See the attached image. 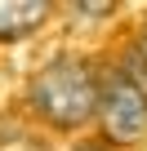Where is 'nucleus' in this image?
I'll list each match as a JSON object with an SVG mask.
<instances>
[{"mask_svg": "<svg viewBox=\"0 0 147 151\" xmlns=\"http://www.w3.org/2000/svg\"><path fill=\"white\" fill-rule=\"evenodd\" d=\"M0 151H40V142L27 129H5L0 133Z\"/></svg>", "mask_w": 147, "mask_h": 151, "instance_id": "obj_4", "label": "nucleus"}, {"mask_svg": "<svg viewBox=\"0 0 147 151\" xmlns=\"http://www.w3.org/2000/svg\"><path fill=\"white\" fill-rule=\"evenodd\" d=\"M143 45H147V31H143Z\"/></svg>", "mask_w": 147, "mask_h": 151, "instance_id": "obj_6", "label": "nucleus"}, {"mask_svg": "<svg viewBox=\"0 0 147 151\" xmlns=\"http://www.w3.org/2000/svg\"><path fill=\"white\" fill-rule=\"evenodd\" d=\"M54 9L45 0H0V40H22L36 27H45Z\"/></svg>", "mask_w": 147, "mask_h": 151, "instance_id": "obj_3", "label": "nucleus"}, {"mask_svg": "<svg viewBox=\"0 0 147 151\" xmlns=\"http://www.w3.org/2000/svg\"><path fill=\"white\" fill-rule=\"evenodd\" d=\"M98 98H103V76L76 58V53H58L49 58L31 80H27V107L40 124L58 133H76L89 120H98Z\"/></svg>", "mask_w": 147, "mask_h": 151, "instance_id": "obj_1", "label": "nucleus"}, {"mask_svg": "<svg viewBox=\"0 0 147 151\" xmlns=\"http://www.w3.org/2000/svg\"><path fill=\"white\" fill-rule=\"evenodd\" d=\"M71 151H112L103 138H94V142H76V147H71Z\"/></svg>", "mask_w": 147, "mask_h": 151, "instance_id": "obj_5", "label": "nucleus"}, {"mask_svg": "<svg viewBox=\"0 0 147 151\" xmlns=\"http://www.w3.org/2000/svg\"><path fill=\"white\" fill-rule=\"evenodd\" d=\"M98 129L107 147H138L147 138V89L112 67L103 76V98H98Z\"/></svg>", "mask_w": 147, "mask_h": 151, "instance_id": "obj_2", "label": "nucleus"}]
</instances>
